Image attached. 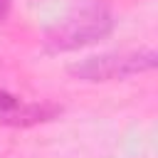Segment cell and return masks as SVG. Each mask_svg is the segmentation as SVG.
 I'll return each mask as SVG.
<instances>
[{
    "label": "cell",
    "mask_w": 158,
    "mask_h": 158,
    "mask_svg": "<svg viewBox=\"0 0 158 158\" xmlns=\"http://www.w3.org/2000/svg\"><path fill=\"white\" fill-rule=\"evenodd\" d=\"M153 67H156V52L138 49V52H109V54L89 57L72 64L69 72L84 81H114L141 72H151Z\"/></svg>",
    "instance_id": "obj_2"
},
{
    "label": "cell",
    "mask_w": 158,
    "mask_h": 158,
    "mask_svg": "<svg viewBox=\"0 0 158 158\" xmlns=\"http://www.w3.org/2000/svg\"><path fill=\"white\" fill-rule=\"evenodd\" d=\"M20 106H22V101L17 96H12L10 91H2L0 89V121H10L12 123V118L17 116Z\"/></svg>",
    "instance_id": "obj_3"
},
{
    "label": "cell",
    "mask_w": 158,
    "mask_h": 158,
    "mask_svg": "<svg viewBox=\"0 0 158 158\" xmlns=\"http://www.w3.org/2000/svg\"><path fill=\"white\" fill-rule=\"evenodd\" d=\"M10 2H12V0H0V20L7 17V12H10Z\"/></svg>",
    "instance_id": "obj_4"
},
{
    "label": "cell",
    "mask_w": 158,
    "mask_h": 158,
    "mask_svg": "<svg viewBox=\"0 0 158 158\" xmlns=\"http://www.w3.org/2000/svg\"><path fill=\"white\" fill-rule=\"evenodd\" d=\"M114 30V15L101 0H86L72 7L62 20H57L44 32L47 52H72L104 40Z\"/></svg>",
    "instance_id": "obj_1"
}]
</instances>
